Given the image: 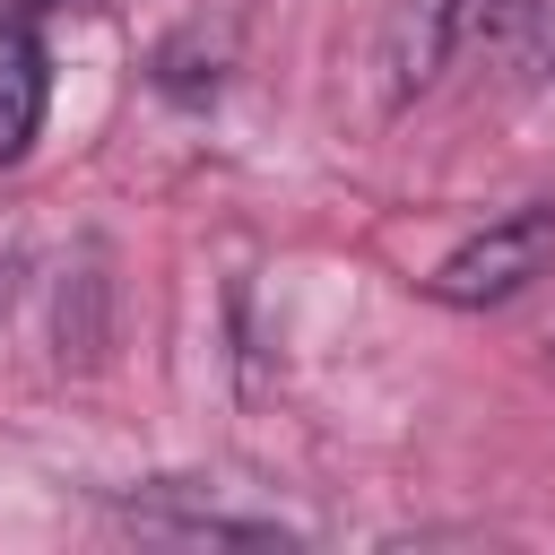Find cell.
Listing matches in <instances>:
<instances>
[{
    "instance_id": "obj_1",
    "label": "cell",
    "mask_w": 555,
    "mask_h": 555,
    "mask_svg": "<svg viewBox=\"0 0 555 555\" xmlns=\"http://www.w3.org/2000/svg\"><path fill=\"white\" fill-rule=\"evenodd\" d=\"M546 269H555V199H529V208L477 225L460 251H442L434 278H425V295L451 304V312H486V304L529 295Z\"/></svg>"
},
{
    "instance_id": "obj_2",
    "label": "cell",
    "mask_w": 555,
    "mask_h": 555,
    "mask_svg": "<svg viewBox=\"0 0 555 555\" xmlns=\"http://www.w3.org/2000/svg\"><path fill=\"white\" fill-rule=\"evenodd\" d=\"M442 35H451V61H529L538 35H546V0H442Z\"/></svg>"
},
{
    "instance_id": "obj_3",
    "label": "cell",
    "mask_w": 555,
    "mask_h": 555,
    "mask_svg": "<svg viewBox=\"0 0 555 555\" xmlns=\"http://www.w3.org/2000/svg\"><path fill=\"white\" fill-rule=\"evenodd\" d=\"M43 104H52V69H43V43L35 35H0V165H17L43 130Z\"/></svg>"
},
{
    "instance_id": "obj_4",
    "label": "cell",
    "mask_w": 555,
    "mask_h": 555,
    "mask_svg": "<svg viewBox=\"0 0 555 555\" xmlns=\"http://www.w3.org/2000/svg\"><path fill=\"white\" fill-rule=\"evenodd\" d=\"M451 61V35H442V0H416L390 17V104H408L416 87H434V69Z\"/></svg>"
},
{
    "instance_id": "obj_5",
    "label": "cell",
    "mask_w": 555,
    "mask_h": 555,
    "mask_svg": "<svg viewBox=\"0 0 555 555\" xmlns=\"http://www.w3.org/2000/svg\"><path fill=\"white\" fill-rule=\"evenodd\" d=\"M26 9H35V17H43V9H87V0H26Z\"/></svg>"
}]
</instances>
